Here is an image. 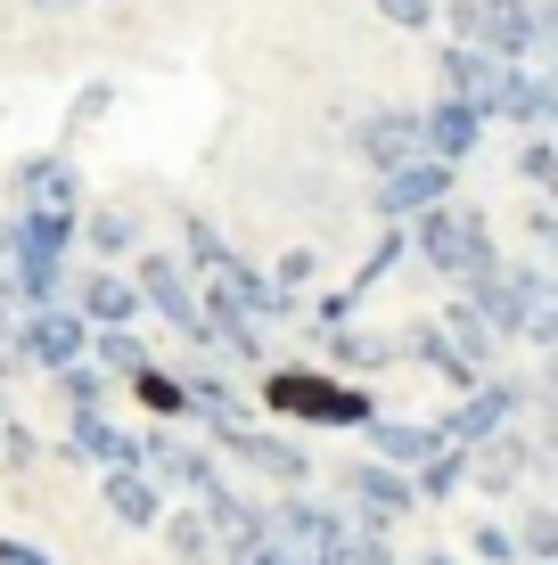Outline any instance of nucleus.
<instances>
[{
	"mask_svg": "<svg viewBox=\"0 0 558 565\" xmlns=\"http://www.w3.org/2000/svg\"><path fill=\"white\" fill-rule=\"evenodd\" d=\"M509 524H517V541H526V557H558V500H526Z\"/></svg>",
	"mask_w": 558,
	"mask_h": 565,
	"instance_id": "38",
	"label": "nucleus"
},
{
	"mask_svg": "<svg viewBox=\"0 0 558 565\" xmlns=\"http://www.w3.org/2000/svg\"><path fill=\"white\" fill-rule=\"evenodd\" d=\"M148 246V230L131 222L124 205H99V213H83V263H131Z\"/></svg>",
	"mask_w": 558,
	"mask_h": 565,
	"instance_id": "30",
	"label": "nucleus"
},
{
	"mask_svg": "<svg viewBox=\"0 0 558 565\" xmlns=\"http://www.w3.org/2000/svg\"><path fill=\"white\" fill-rule=\"evenodd\" d=\"M493 124L550 131V74H543V66H509V74H502V99H493Z\"/></svg>",
	"mask_w": 558,
	"mask_h": 565,
	"instance_id": "27",
	"label": "nucleus"
},
{
	"mask_svg": "<svg viewBox=\"0 0 558 565\" xmlns=\"http://www.w3.org/2000/svg\"><path fill=\"white\" fill-rule=\"evenodd\" d=\"M502 74H509V57L460 42V33H444V42H435V90H460V99H476L485 115H493V99H502Z\"/></svg>",
	"mask_w": 558,
	"mask_h": 565,
	"instance_id": "19",
	"label": "nucleus"
},
{
	"mask_svg": "<svg viewBox=\"0 0 558 565\" xmlns=\"http://www.w3.org/2000/svg\"><path fill=\"white\" fill-rule=\"evenodd\" d=\"M25 9H50L57 17V9H83V0H25Z\"/></svg>",
	"mask_w": 558,
	"mask_h": 565,
	"instance_id": "52",
	"label": "nucleus"
},
{
	"mask_svg": "<svg viewBox=\"0 0 558 565\" xmlns=\"http://www.w3.org/2000/svg\"><path fill=\"white\" fill-rule=\"evenodd\" d=\"M313 353L345 369V377H378V369H394L402 361V337H370V328H313Z\"/></svg>",
	"mask_w": 558,
	"mask_h": 565,
	"instance_id": "24",
	"label": "nucleus"
},
{
	"mask_svg": "<svg viewBox=\"0 0 558 565\" xmlns=\"http://www.w3.org/2000/svg\"><path fill=\"white\" fill-rule=\"evenodd\" d=\"M402 565H468L460 550H419V557H402Z\"/></svg>",
	"mask_w": 558,
	"mask_h": 565,
	"instance_id": "50",
	"label": "nucleus"
},
{
	"mask_svg": "<svg viewBox=\"0 0 558 565\" xmlns=\"http://www.w3.org/2000/svg\"><path fill=\"white\" fill-rule=\"evenodd\" d=\"M526 418H534V385H526V377H509V369H493L485 385L452 394L444 435H452V443H468V451H485L493 435H509V426H526Z\"/></svg>",
	"mask_w": 558,
	"mask_h": 565,
	"instance_id": "9",
	"label": "nucleus"
},
{
	"mask_svg": "<svg viewBox=\"0 0 558 565\" xmlns=\"http://www.w3.org/2000/svg\"><path fill=\"white\" fill-rule=\"evenodd\" d=\"M0 426H9V418H0Z\"/></svg>",
	"mask_w": 558,
	"mask_h": 565,
	"instance_id": "57",
	"label": "nucleus"
},
{
	"mask_svg": "<svg viewBox=\"0 0 558 565\" xmlns=\"http://www.w3.org/2000/svg\"><path fill=\"white\" fill-rule=\"evenodd\" d=\"M157 541H165V557L172 565H222V533H214V516L189 500V509H172L165 524H157Z\"/></svg>",
	"mask_w": 558,
	"mask_h": 565,
	"instance_id": "29",
	"label": "nucleus"
},
{
	"mask_svg": "<svg viewBox=\"0 0 558 565\" xmlns=\"http://www.w3.org/2000/svg\"><path fill=\"white\" fill-rule=\"evenodd\" d=\"M0 565H57L42 541H25V533H0Z\"/></svg>",
	"mask_w": 558,
	"mask_h": 565,
	"instance_id": "46",
	"label": "nucleus"
},
{
	"mask_svg": "<svg viewBox=\"0 0 558 565\" xmlns=\"http://www.w3.org/2000/svg\"><path fill=\"white\" fill-rule=\"evenodd\" d=\"M337 483H345V509H354L361 533H394V524L419 516V476L394 467V459H378V451H361Z\"/></svg>",
	"mask_w": 558,
	"mask_h": 565,
	"instance_id": "8",
	"label": "nucleus"
},
{
	"mask_svg": "<svg viewBox=\"0 0 558 565\" xmlns=\"http://www.w3.org/2000/svg\"><path fill=\"white\" fill-rule=\"evenodd\" d=\"M57 459H74V467H140V435L131 426H115L107 411H74L66 418V443H57Z\"/></svg>",
	"mask_w": 558,
	"mask_h": 565,
	"instance_id": "20",
	"label": "nucleus"
},
{
	"mask_svg": "<svg viewBox=\"0 0 558 565\" xmlns=\"http://www.w3.org/2000/svg\"><path fill=\"white\" fill-rule=\"evenodd\" d=\"M33 459H42V435H33V426H17V418H9V426H0V467H17V476H25Z\"/></svg>",
	"mask_w": 558,
	"mask_h": 565,
	"instance_id": "44",
	"label": "nucleus"
},
{
	"mask_svg": "<svg viewBox=\"0 0 558 565\" xmlns=\"http://www.w3.org/2000/svg\"><path fill=\"white\" fill-rule=\"evenodd\" d=\"M255 402H263V418H280V426H337V435H361V426L378 418L370 377H345L329 361L255 369Z\"/></svg>",
	"mask_w": 558,
	"mask_h": 565,
	"instance_id": "1",
	"label": "nucleus"
},
{
	"mask_svg": "<svg viewBox=\"0 0 558 565\" xmlns=\"http://www.w3.org/2000/svg\"><path fill=\"white\" fill-rule=\"evenodd\" d=\"M124 394L140 402L157 426H189V418H198V402H189V369H172V361H148L140 377L124 385Z\"/></svg>",
	"mask_w": 558,
	"mask_h": 565,
	"instance_id": "26",
	"label": "nucleus"
},
{
	"mask_svg": "<svg viewBox=\"0 0 558 565\" xmlns=\"http://www.w3.org/2000/svg\"><path fill=\"white\" fill-rule=\"evenodd\" d=\"M272 533H280V550L296 557V565H345V557H354V541H361V524H354L345 500L296 483V492L272 500Z\"/></svg>",
	"mask_w": 558,
	"mask_h": 565,
	"instance_id": "3",
	"label": "nucleus"
},
{
	"mask_svg": "<svg viewBox=\"0 0 558 565\" xmlns=\"http://www.w3.org/2000/svg\"><path fill=\"white\" fill-rule=\"evenodd\" d=\"M115 107V83H91L83 99H74V124H99V115Z\"/></svg>",
	"mask_w": 558,
	"mask_h": 565,
	"instance_id": "48",
	"label": "nucleus"
},
{
	"mask_svg": "<svg viewBox=\"0 0 558 565\" xmlns=\"http://www.w3.org/2000/svg\"><path fill=\"white\" fill-rule=\"evenodd\" d=\"M460 198V164H444V156H411V164L378 172L370 181V222H419L428 205Z\"/></svg>",
	"mask_w": 558,
	"mask_h": 565,
	"instance_id": "11",
	"label": "nucleus"
},
{
	"mask_svg": "<svg viewBox=\"0 0 558 565\" xmlns=\"http://www.w3.org/2000/svg\"><path fill=\"white\" fill-rule=\"evenodd\" d=\"M411 476H419V509H452L460 492H476V451L468 443H444V451L419 459Z\"/></svg>",
	"mask_w": 558,
	"mask_h": 565,
	"instance_id": "28",
	"label": "nucleus"
},
{
	"mask_svg": "<svg viewBox=\"0 0 558 565\" xmlns=\"http://www.w3.org/2000/svg\"><path fill=\"white\" fill-rule=\"evenodd\" d=\"M91 361H99V369H115V377L131 385L148 361H157V344H148L140 328H91Z\"/></svg>",
	"mask_w": 558,
	"mask_h": 565,
	"instance_id": "34",
	"label": "nucleus"
},
{
	"mask_svg": "<svg viewBox=\"0 0 558 565\" xmlns=\"http://www.w3.org/2000/svg\"><path fill=\"white\" fill-rule=\"evenodd\" d=\"M50 394H57V411H107L115 394H124V377H115V369H99V361H74V369H57L50 377Z\"/></svg>",
	"mask_w": 558,
	"mask_h": 565,
	"instance_id": "32",
	"label": "nucleus"
},
{
	"mask_svg": "<svg viewBox=\"0 0 558 565\" xmlns=\"http://www.w3.org/2000/svg\"><path fill=\"white\" fill-rule=\"evenodd\" d=\"M509 172L534 189V198H558V131H526L509 156Z\"/></svg>",
	"mask_w": 558,
	"mask_h": 565,
	"instance_id": "35",
	"label": "nucleus"
},
{
	"mask_svg": "<svg viewBox=\"0 0 558 565\" xmlns=\"http://www.w3.org/2000/svg\"><path fill=\"white\" fill-rule=\"evenodd\" d=\"M543 9H550V0H452L444 25L460 33V42L509 57V66H543V50H550Z\"/></svg>",
	"mask_w": 558,
	"mask_h": 565,
	"instance_id": "4",
	"label": "nucleus"
},
{
	"mask_svg": "<svg viewBox=\"0 0 558 565\" xmlns=\"http://www.w3.org/2000/svg\"><path fill=\"white\" fill-rule=\"evenodd\" d=\"M550 483H558V467H550Z\"/></svg>",
	"mask_w": 558,
	"mask_h": 565,
	"instance_id": "56",
	"label": "nucleus"
},
{
	"mask_svg": "<svg viewBox=\"0 0 558 565\" xmlns=\"http://www.w3.org/2000/svg\"><path fill=\"white\" fill-rule=\"evenodd\" d=\"M17 361L25 369H42V377H57V369H74V361H91V320L74 303H42V311H17Z\"/></svg>",
	"mask_w": 558,
	"mask_h": 565,
	"instance_id": "12",
	"label": "nucleus"
},
{
	"mask_svg": "<svg viewBox=\"0 0 558 565\" xmlns=\"http://www.w3.org/2000/svg\"><path fill=\"white\" fill-rule=\"evenodd\" d=\"M206 353L230 361V369H272V328H263L255 311H239L230 296L206 287Z\"/></svg>",
	"mask_w": 558,
	"mask_h": 565,
	"instance_id": "18",
	"label": "nucleus"
},
{
	"mask_svg": "<svg viewBox=\"0 0 558 565\" xmlns=\"http://www.w3.org/2000/svg\"><path fill=\"white\" fill-rule=\"evenodd\" d=\"M526 565H558V557H526Z\"/></svg>",
	"mask_w": 558,
	"mask_h": 565,
	"instance_id": "55",
	"label": "nucleus"
},
{
	"mask_svg": "<svg viewBox=\"0 0 558 565\" xmlns=\"http://www.w3.org/2000/svg\"><path fill=\"white\" fill-rule=\"evenodd\" d=\"M370 9L387 17L394 33H435V25H444V9H435V0H370Z\"/></svg>",
	"mask_w": 558,
	"mask_h": 565,
	"instance_id": "40",
	"label": "nucleus"
},
{
	"mask_svg": "<svg viewBox=\"0 0 558 565\" xmlns=\"http://www.w3.org/2000/svg\"><path fill=\"white\" fill-rule=\"evenodd\" d=\"M9 205H74V213H91V198H83V164H74L66 148L17 156V164H9Z\"/></svg>",
	"mask_w": 558,
	"mask_h": 565,
	"instance_id": "17",
	"label": "nucleus"
},
{
	"mask_svg": "<svg viewBox=\"0 0 558 565\" xmlns=\"http://www.w3.org/2000/svg\"><path fill=\"white\" fill-rule=\"evenodd\" d=\"M206 443L222 451V467H239V476H255V483H280V492L313 483V451H304L287 426H272V418H255V426H206Z\"/></svg>",
	"mask_w": 558,
	"mask_h": 565,
	"instance_id": "6",
	"label": "nucleus"
},
{
	"mask_svg": "<svg viewBox=\"0 0 558 565\" xmlns=\"http://www.w3.org/2000/svg\"><path fill=\"white\" fill-rule=\"evenodd\" d=\"M543 66H550V74H558V50H550V57H543Z\"/></svg>",
	"mask_w": 558,
	"mask_h": 565,
	"instance_id": "54",
	"label": "nucleus"
},
{
	"mask_svg": "<svg viewBox=\"0 0 558 565\" xmlns=\"http://www.w3.org/2000/svg\"><path fill=\"white\" fill-rule=\"evenodd\" d=\"M361 443H370L378 459H394V467H419V459H435L444 451V418H394V411H378L370 426H361Z\"/></svg>",
	"mask_w": 558,
	"mask_h": 565,
	"instance_id": "25",
	"label": "nucleus"
},
{
	"mask_svg": "<svg viewBox=\"0 0 558 565\" xmlns=\"http://www.w3.org/2000/svg\"><path fill=\"white\" fill-rule=\"evenodd\" d=\"M468 550H476V565H526V541H517V524H476L468 533Z\"/></svg>",
	"mask_w": 558,
	"mask_h": 565,
	"instance_id": "39",
	"label": "nucleus"
},
{
	"mask_svg": "<svg viewBox=\"0 0 558 565\" xmlns=\"http://www.w3.org/2000/svg\"><path fill=\"white\" fill-rule=\"evenodd\" d=\"M444 328L460 337V353H476L485 369H502V328H493V320H485V311H476L468 296H460V303H444Z\"/></svg>",
	"mask_w": 558,
	"mask_h": 565,
	"instance_id": "36",
	"label": "nucleus"
},
{
	"mask_svg": "<svg viewBox=\"0 0 558 565\" xmlns=\"http://www.w3.org/2000/svg\"><path fill=\"white\" fill-rule=\"evenodd\" d=\"M402 263H411V222H378V238H370V255H361L354 287H361V296H378V287H387Z\"/></svg>",
	"mask_w": 558,
	"mask_h": 565,
	"instance_id": "33",
	"label": "nucleus"
},
{
	"mask_svg": "<svg viewBox=\"0 0 558 565\" xmlns=\"http://www.w3.org/2000/svg\"><path fill=\"white\" fill-rule=\"evenodd\" d=\"M354 164L370 172H394V164H411V156H428V124H419V107H361L354 115Z\"/></svg>",
	"mask_w": 558,
	"mask_h": 565,
	"instance_id": "13",
	"label": "nucleus"
},
{
	"mask_svg": "<svg viewBox=\"0 0 558 565\" xmlns=\"http://www.w3.org/2000/svg\"><path fill=\"white\" fill-rule=\"evenodd\" d=\"M517 230H526L534 263H550V270H558V198H543V205H534V213H526V222H517Z\"/></svg>",
	"mask_w": 558,
	"mask_h": 565,
	"instance_id": "41",
	"label": "nucleus"
},
{
	"mask_svg": "<svg viewBox=\"0 0 558 565\" xmlns=\"http://www.w3.org/2000/svg\"><path fill=\"white\" fill-rule=\"evenodd\" d=\"M411 263L435 270L444 287H468L485 263H502V238H493V213L468 198H444L411 222Z\"/></svg>",
	"mask_w": 558,
	"mask_h": 565,
	"instance_id": "2",
	"label": "nucleus"
},
{
	"mask_svg": "<svg viewBox=\"0 0 558 565\" xmlns=\"http://www.w3.org/2000/svg\"><path fill=\"white\" fill-rule=\"evenodd\" d=\"M222 369H230V361H214V353L189 361V402H198V426H255L263 402L246 394L239 377H222Z\"/></svg>",
	"mask_w": 558,
	"mask_h": 565,
	"instance_id": "22",
	"label": "nucleus"
},
{
	"mask_svg": "<svg viewBox=\"0 0 558 565\" xmlns=\"http://www.w3.org/2000/svg\"><path fill=\"white\" fill-rule=\"evenodd\" d=\"M0 418H9V377H0Z\"/></svg>",
	"mask_w": 558,
	"mask_h": 565,
	"instance_id": "53",
	"label": "nucleus"
},
{
	"mask_svg": "<svg viewBox=\"0 0 558 565\" xmlns=\"http://www.w3.org/2000/svg\"><path fill=\"white\" fill-rule=\"evenodd\" d=\"M99 500H107V516L124 524V533H157V524L172 516V492L148 467H107L99 476Z\"/></svg>",
	"mask_w": 558,
	"mask_h": 565,
	"instance_id": "21",
	"label": "nucleus"
},
{
	"mask_svg": "<svg viewBox=\"0 0 558 565\" xmlns=\"http://www.w3.org/2000/svg\"><path fill=\"white\" fill-rule=\"evenodd\" d=\"M419 124H428V156H444V164H476L493 115L476 99H460V90H435V99H419Z\"/></svg>",
	"mask_w": 558,
	"mask_h": 565,
	"instance_id": "15",
	"label": "nucleus"
},
{
	"mask_svg": "<svg viewBox=\"0 0 558 565\" xmlns=\"http://www.w3.org/2000/svg\"><path fill=\"white\" fill-rule=\"evenodd\" d=\"M181 255L198 279H214V270L230 263V238H222V222H206V213H181Z\"/></svg>",
	"mask_w": 558,
	"mask_h": 565,
	"instance_id": "37",
	"label": "nucleus"
},
{
	"mask_svg": "<svg viewBox=\"0 0 558 565\" xmlns=\"http://www.w3.org/2000/svg\"><path fill=\"white\" fill-rule=\"evenodd\" d=\"M0 337H17V303L9 296H0Z\"/></svg>",
	"mask_w": 558,
	"mask_h": 565,
	"instance_id": "51",
	"label": "nucleus"
},
{
	"mask_svg": "<svg viewBox=\"0 0 558 565\" xmlns=\"http://www.w3.org/2000/svg\"><path fill=\"white\" fill-rule=\"evenodd\" d=\"M534 467H543L534 426H509V435H493L485 451H476V492H485V500H509V492H526Z\"/></svg>",
	"mask_w": 558,
	"mask_h": 565,
	"instance_id": "23",
	"label": "nucleus"
},
{
	"mask_svg": "<svg viewBox=\"0 0 558 565\" xmlns=\"http://www.w3.org/2000/svg\"><path fill=\"white\" fill-rule=\"evenodd\" d=\"M131 279H140V296H148V311H157V328H172L189 353H206V279L189 270L181 246H157V238H148L140 255H131Z\"/></svg>",
	"mask_w": 558,
	"mask_h": 565,
	"instance_id": "5",
	"label": "nucleus"
},
{
	"mask_svg": "<svg viewBox=\"0 0 558 565\" xmlns=\"http://www.w3.org/2000/svg\"><path fill=\"white\" fill-rule=\"evenodd\" d=\"M526 344H534V353H558V270H550V287H543V311H534Z\"/></svg>",
	"mask_w": 558,
	"mask_h": 565,
	"instance_id": "45",
	"label": "nucleus"
},
{
	"mask_svg": "<svg viewBox=\"0 0 558 565\" xmlns=\"http://www.w3.org/2000/svg\"><path fill=\"white\" fill-rule=\"evenodd\" d=\"M543 287H550V263H517V255H502V263H485L460 296H468L476 311H485L493 328H502V344H526V328H534V311H543Z\"/></svg>",
	"mask_w": 558,
	"mask_h": 565,
	"instance_id": "7",
	"label": "nucleus"
},
{
	"mask_svg": "<svg viewBox=\"0 0 558 565\" xmlns=\"http://www.w3.org/2000/svg\"><path fill=\"white\" fill-rule=\"evenodd\" d=\"M198 509L214 516V533H222V541H246V533H263V524H272V500H255L246 483H230V476L198 500Z\"/></svg>",
	"mask_w": 558,
	"mask_h": 565,
	"instance_id": "31",
	"label": "nucleus"
},
{
	"mask_svg": "<svg viewBox=\"0 0 558 565\" xmlns=\"http://www.w3.org/2000/svg\"><path fill=\"white\" fill-rule=\"evenodd\" d=\"M402 361H419L435 385H452V394H468V385H485V377H493V369L476 361V353H460V337L444 328V311H428V320L402 328Z\"/></svg>",
	"mask_w": 558,
	"mask_h": 565,
	"instance_id": "16",
	"label": "nucleus"
},
{
	"mask_svg": "<svg viewBox=\"0 0 558 565\" xmlns=\"http://www.w3.org/2000/svg\"><path fill=\"white\" fill-rule=\"evenodd\" d=\"M140 467L165 483V492H189V500H206L230 476L222 451H214V443H198L189 426H148V435H140Z\"/></svg>",
	"mask_w": 558,
	"mask_h": 565,
	"instance_id": "10",
	"label": "nucleus"
},
{
	"mask_svg": "<svg viewBox=\"0 0 558 565\" xmlns=\"http://www.w3.org/2000/svg\"><path fill=\"white\" fill-rule=\"evenodd\" d=\"M361 303H370V296L345 279V287H329V296L313 303V328H354V320H361Z\"/></svg>",
	"mask_w": 558,
	"mask_h": 565,
	"instance_id": "42",
	"label": "nucleus"
},
{
	"mask_svg": "<svg viewBox=\"0 0 558 565\" xmlns=\"http://www.w3.org/2000/svg\"><path fill=\"white\" fill-rule=\"evenodd\" d=\"M345 565H402V557H394V541H387V533H361V541H354V557H345Z\"/></svg>",
	"mask_w": 558,
	"mask_h": 565,
	"instance_id": "47",
	"label": "nucleus"
},
{
	"mask_svg": "<svg viewBox=\"0 0 558 565\" xmlns=\"http://www.w3.org/2000/svg\"><path fill=\"white\" fill-rule=\"evenodd\" d=\"M74 311L91 328H140L148 320V296L131 279V263H83L74 270Z\"/></svg>",
	"mask_w": 558,
	"mask_h": 565,
	"instance_id": "14",
	"label": "nucleus"
},
{
	"mask_svg": "<svg viewBox=\"0 0 558 565\" xmlns=\"http://www.w3.org/2000/svg\"><path fill=\"white\" fill-rule=\"evenodd\" d=\"M272 279L287 287V296H304V287H313V279H320V255H313V246H287V255L272 263Z\"/></svg>",
	"mask_w": 558,
	"mask_h": 565,
	"instance_id": "43",
	"label": "nucleus"
},
{
	"mask_svg": "<svg viewBox=\"0 0 558 565\" xmlns=\"http://www.w3.org/2000/svg\"><path fill=\"white\" fill-rule=\"evenodd\" d=\"M534 402H543V411H558V353H543V377H534Z\"/></svg>",
	"mask_w": 558,
	"mask_h": 565,
	"instance_id": "49",
	"label": "nucleus"
}]
</instances>
